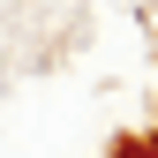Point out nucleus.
<instances>
[{
	"label": "nucleus",
	"instance_id": "f257e3e1",
	"mask_svg": "<svg viewBox=\"0 0 158 158\" xmlns=\"http://www.w3.org/2000/svg\"><path fill=\"white\" fill-rule=\"evenodd\" d=\"M121 158H158V151H151V143H128V151H121Z\"/></svg>",
	"mask_w": 158,
	"mask_h": 158
}]
</instances>
